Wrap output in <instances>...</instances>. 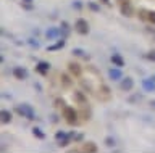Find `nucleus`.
Instances as JSON below:
<instances>
[{
    "label": "nucleus",
    "mask_w": 155,
    "mask_h": 153,
    "mask_svg": "<svg viewBox=\"0 0 155 153\" xmlns=\"http://www.w3.org/2000/svg\"><path fill=\"white\" fill-rule=\"evenodd\" d=\"M73 98H74L76 102H78V105H81V107H87V105H89V103H87L86 95L82 94V92H79V90H76V92L73 94Z\"/></svg>",
    "instance_id": "nucleus-6"
},
{
    "label": "nucleus",
    "mask_w": 155,
    "mask_h": 153,
    "mask_svg": "<svg viewBox=\"0 0 155 153\" xmlns=\"http://www.w3.org/2000/svg\"><path fill=\"white\" fill-rule=\"evenodd\" d=\"M68 69H70V73L73 74V76H76V78H79L81 76V66L78 65V63H68Z\"/></svg>",
    "instance_id": "nucleus-9"
},
{
    "label": "nucleus",
    "mask_w": 155,
    "mask_h": 153,
    "mask_svg": "<svg viewBox=\"0 0 155 153\" xmlns=\"http://www.w3.org/2000/svg\"><path fill=\"white\" fill-rule=\"evenodd\" d=\"M60 79H61V85H63L65 89H70V87H71V78H70L66 73H63Z\"/></svg>",
    "instance_id": "nucleus-15"
},
{
    "label": "nucleus",
    "mask_w": 155,
    "mask_h": 153,
    "mask_svg": "<svg viewBox=\"0 0 155 153\" xmlns=\"http://www.w3.org/2000/svg\"><path fill=\"white\" fill-rule=\"evenodd\" d=\"M118 3H120V5H129L131 0H118Z\"/></svg>",
    "instance_id": "nucleus-27"
},
{
    "label": "nucleus",
    "mask_w": 155,
    "mask_h": 153,
    "mask_svg": "<svg viewBox=\"0 0 155 153\" xmlns=\"http://www.w3.org/2000/svg\"><path fill=\"white\" fill-rule=\"evenodd\" d=\"M37 73H41L42 76H45L48 73V69H50V63H47V61H39L37 66H36Z\"/></svg>",
    "instance_id": "nucleus-8"
},
{
    "label": "nucleus",
    "mask_w": 155,
    "mask_h": 153,
    "mask_svg": "<svg viewBox=\"0 0 155 153\" xmlns=\"http://www.w3.org/2000/svg\"><path fill=\"white\" fill-rule=\"evenodd\" d=\"M99 148H97V145L94 142H86L84 145H82V151H86V153H95Z\"/></svg>",
    "instance_id": "nucleus-11"
},
{
    "label": "nucleus",
    "mask_w": 155,
    "mask_h": 153,
    "mask_svg": "<svg viewBox=\"0 0 155 153\" xmlns=\"http://www.w3.org/2000/svg\"><path fill=\"white\" fill-rule=\"evenodd\" d=\"M87 7H89L92 11H100V7L97 5V3H94V2H87Z\"/></svg>",
    "instance_id": "nucleus-18"
},
{
    "label": "nucleus",
    "mask_w": 155,
    "mask_h": 153,
    "mask_svg": "<svg viewBox=\"0 0 155 153\" xmlns=\"http://www.w3.org/2000/svg\"><path fill=\"white\" fill-rule=\"evenodd\" d=\"M23 2H32V0H23Z\"/></svg>",
    "instance_id": "nucleus-31"
},
{
    "label": "nucleus",
    "mask_w": 155,
    "mask_h": 153,
    "mask_svg": "<svg viewBox=\"0 0 155 153\" xmlns=\"http://www.w3.org/2000/svg\"><path fill=\"white\" fill-rule=\"evenodd\" d=\"M110 60H111V65L116 66V68H123L124 66V60H123V56H121L120 53H113Z\"/></svg>",
    "instance_id": "nucleus-7"
},
{
    "label": "nucleus",
    "mask_w": 155,
    "mask_h": 153,
    "mask_svg": "<svg viewBox=\"0 0 155 153\" xmlns=\"http://www.w3.org/2000/svg\"><path fill=\"white\" fill-rule=\"evenodd\" d=\"M73 7H74V8H78V10H79V8H81V3H79V2H74V3H73Z\"/></svg>",
    "instance_id": "nucleus-28"
},
{
    "label": "nucleus",
    "mask_w": 155,
    "mask_h": 153,
    "mask_svg": "<svg viewBox=\"0 0 155 153\" xmlns=\"http://www.w3.org/2000/svg\"><path fill=\"white\" fill-rule=\"evenodd\" d=\"M147 58L152 60V61H155V50H150V52H149V53H147Z\"/></svg>",
    "instance_id": "nucleus-26"
},
{
    "label": "nucleus",
    "mask_w": 155,
    "mask_h": 153,
    "mask_svg": "<svg viewBox=\"0 0 155 153\" xmlns=\"http://www.w3.org/2000/svg\"><path fill=\"white\" fill-rule=\"evenodd\" d=\"M150 107H152V108L155 110V100H152V102H150Z\"/></svg>",
    "instance_id": "nucleus-30"
},
{
    "label": "nucleus",
    "mask_w": 155,
    "mask_h": 153,
    "mask_svg": "<svg viewBox=\"0 0 155 153\" xmlns=\"http://www.w3.org/2000/svg\"><path fill=\"white\" fill-rule=\"evenodd\" d=\"M55 137H57V140H60V139H65V137H68V135H66V134L63 132V131H60V132L55 134Z\"/></svg>",
    "instance_id": "nucleus-24"
},
{
    "label": "nucleus",
    "mask_w": 155,
    "mask_h": 153,
    "mask_svg": "<svg viewBox=\"0 0 155 153\" xmlns=\"http://www.w3.org/2000/svg\"><path fill=\"white\" fill-rule=\"evenodd\" d=\"M16 113L21 114L23 118H28V119H36V114H34V110L31 105L28 103H23V105H18L16 107Z\"/></svg>",
    "instance_id": "nucleus-2"
},
{
    "label": "nucleus",
    "mask_w": 155,
    "mask_h": 153,
    "mask_svg": "<svg viewBox=\"0 0 155 153\" xmlns=\"http://www.w3.org/2000/svg\"><path fill=\"white\" fill-rule=\"evenodd\" d=\"M121 15L126 16V18L134 16V10H133V7H131V3L129 5H121Z\"/></svg>",
    "instance_id": "nucleus-10"
},
{
    "label": "nucleus",
    "mask_w": 155,
    "mask_h": 153,
    "mask_svg": "<svg viewBox=\"0 0 155 153\" xmlns=\"http://www.w3.org/2000/svg\"><path fill=\"white\" fill-rule=\"evenodd\" d=\"M86 52L82 50V49H73V55H76V56H84Z\"/></svg>",
    "instance_id": "nucleus-23"
},
{
    "label": "nucleus",
    "mask_w": 155,
    "mask_h": 153,
    "mask_svg": "<svg viewBox=\"0 0 155 153\" xmlns=\"http://www.w3.org/2000/svg\"><path fill=\"white\" fill-rule=\"evenodd\" d=\"M142 85H144V89H145V90H149V92H152V90L155 89L153 81H149V79H144V81H142Z\"/></svg>",
    "instance_id": "nucleus-16"
},
{
    "label": "nucleus",
    "mask_w": 155,
    "mask_h": 153,
    "mask_svg": "<svg viewBox=\"0 0 155 153\" xmlns=\"http://www.w3.org/2000/svg\"><path fill=\"white\" fill-rule=\"evenodd\" d=\"M74 31L78 32V34H81V36L89 34L91 27H89V23H87V20H84V18H78L76 23H74Z\"/></svg>",
    "instance_id": "nucleus-3"
},
{
    "label": "nucleus",
    "mask_w": 155,
    "mask_h": 153,
    "mask_svg": "<svg viewBox=\"0 0 155 153\" xmlns=\"http://www.w3.org/2000/svg\"><path fill=\"white\" fill-rule=\"evenodd\" d=\"M55 103H57V107H66V105H65V100H63V98H57L55 100Z\"/></svg>",
    "instance_id": "nucleus-25"
},
{
    "label": "nucleus",
    "mask_w": 155,
    "mask_h": 153,
    "mask_svg": "<svg viewBox=\"0 0 155 153\" xmlns=\"http://www.w3.org/2000/svg\"><path fill=\"white\" fill-rule=\"evenodd\" d=\"M147 20L152 23V24H155V11H147Z\"/></svg>",
    "instance_id": "nucleus-21"
},
{
    "label": "nucleus",
    "mask_w": 155,
    "mask_h": 153,
    "mask_svg": "<svg viewBox=\"0 0 155 153\" xmlns=\"http://www.w3.org/2000/svg\"><path fill=\"white\" fill-rule=\"evenodd\" d=\"M32 135L37 137V139H44V137H45V134H44L39 127H34V129H32Z\"/></svg>",
    "instance_id": "nucleus-17"
},
{
    "label": "nucleus",
    "mask_w": 155,
    "mask_h": 153,
    "mask_svg": "<svg viewBox=\"0 0 155 153\" xmlns=\"http://www.w3.org/2000/svg\"><path fill=\"white\" fill-rule=\"evenodd\" d=\"M102 3H105V5H110V0H100Z\"/></svg>",
    "instance_id": "nucleus-29"
},
{
    "label": "nucleus",
    "mask_w": 155,
    "mask_h": 153,
    "mask_svg": "<svg viewBox=\"0 0 155 153\" xmlns=\"http://www.w3.org/2000/svg\"><path fill=\"white\" fill-rule=\"evenodd\" d=\"M78 116H79V113H78L73 107H63V118L66 119L68 124H76Z\"/></svg>",
    "instance_id": "nucleus-1"
},
{
    "label": "nucleus",
    "mask_w": 155,
    "mask_h": 153,
    "mask_svg": "<svg viewBox=\"0 0 155 153\" xmlns=\"http://www.w3.org/2000/svg\"><path fill=\"white\" fill-rule=\"evenodd\" d=\"M68 139L70 137H65V139H60V140H58V147H66L68 143H70V140H68Z\"/></svg>",
    "instance_id": "nucleus-22"
},
{
    "label": "nucleus",
    "mask_w": 155,
    "mask_h": 153,
    "mask_svg": "<svg viewBox=\"0 0 155 153\" xmlns=\"http://www.w3.org/2000/svg\"><path fill=\"white\" fill-rule=\"evenodd\" d=\"M13 78L18 81H24L28 78V71L21 68V66H16V68H13Z\"/></svg>",
    "instance_id": "nucleus-4"
},
{
    "label": "nucleus",
    "mask_w": 155,
    "mask_h": 153,
    "mask_svg": "<svg viewBox=\"0 0 155 153\" xmlns=\"http://www.w3.org/2000/svg\"><path fill=\"white\" fill-rule=\"evenodd\" d=\"M121 68H116L115 66V69L111 68L110 71H108V74H110V78L113 79V81H120V79H123V76H121V71H120Z\"/></svg>",
    "instance_id": "nucleus-12"
},
{
    "label": "nucleus",
    "mask_w": 155,
    "mask_h": 153,
    "mask_svg": "<svg viewBox=\"0 0 155 153\" xmlns=\"http://www.w3.org/2000/svg\"><path fill=\"white\" fill-rule=\"evenodd\" d=\"M58 36V29H50V31H47V37L48 39H53V37H57Z\"/></svg>",
    "instance_id": "nucleus-20"
},
{
    "label": "nucleus",
    "mask_w": 155,
    "mask_h": 153,
    "mask_svg": "<svg viewBox=\"0 0 155 153\" xmlns=\"http://www.w3.org/2000/svg\"><path fill=\"white\" fill-rule=\"evenodd\" d=\"M120 87H121V90H124V92H131L133 87H134V81L131 78H123V79H121Z\"/></svg>",
    "instance_id": "nucleus-5"
},
{
    "label": "nucleus",
    "mask_w": 155,
    "mask_h": 153,
    "mask_svg": "<svg viewBox=\"0 0 155 153\" xmlns=\"http://www.w3.org/2000/svg\"><path fill=\"white\" fill-rule=\"evenodd\" d=\"M65 44H66V40H58L57 44H53V45H48L47 47V52H55V50H60V49H63L65 47Z\"/></svg>",
    "instance_id": "nucleus-13"
},
{
    "label": "nucleus",
    "mask_w": 155,
    "mask_h": 153,
    "mask_svg": "<svg viewBox=\"0 0 155 153\" xmlns=\"http://www.w3.org/2000/svg\"><path fill=\"white\" fill-rule=\"evenodd\" d=\"M105 145H107V147H115V145H116V143H115V139H113V137H107V139H105Z\"/></svg>",
    "instance_id": "nucleus-19"
},
{
    "label": "nucleus",
    "mask_w": 155,
    "mask_h": 153,
    "mask_svg": "<svg viewBox=\"0 0 155 153\" xmlns=\"http://www.w3.org/2000/svg\"><path fill=\"white\" fill-rule=\"evenodd\" d=\"M0 118H2V123H3V124H8L10 121H12V113H10L8 110H2Z\"/></svg>",
    "instance_id": "nucleus-14"
}]
</instances>
